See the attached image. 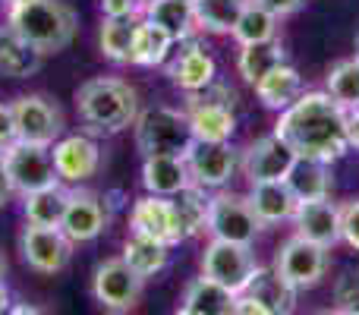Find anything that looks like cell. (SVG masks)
Returning <instances> with one entry per match:
<instances>
[{
    "label": "cell",
    "mask_w": 359,
    "mask_h": 315,
    "mask_svg": "<svg viewBox=\"0 0 359 315\" xmlns=\"http://www.w3.org/2000/svg\"><path fill=\"white\" fill-rule=\"evenodd\" d=\"M297 158H318L334 164L350 152L347 145V111L328 92H303L274 123Z\"/></svg>",
    "instance_id": "obj_1"
},
{
    "label": "cell",
    "mask_w": 359,
    "mask_h": 315,
    "mask_svg": "<svg viewBox=\"0 0 359 315\" xmlns=\"http://www.w3.org/2000/svg\"><path fill=\"white\" fill-rule=\"evenodd\" d=\"M76 114L92 136H117L139 117V92L123 79L98 76L76 88Z\"/></svg>",
    "instance_id": "obj_2"
},
{
    "label": "cell",
    "mask_w": 359,
    "mask_h": 315,
    "mask_svg": "<svg viewBox=\"0 0 359 315\" xmlns=\"http://www.w3.org/2000/svg\"><path fill=\"white\" fill-rule=\"evenodd\" d=\"M6 29H13L38 54L48 57L73 44L79 32V16L63 0H29L6 10Z\"/></svg>",
    "instance_id": "obj_3"
},
{
    "label": "cell",
    "mask_w": 359,
    "mask_h": 315,
    "mask_svg": "<svg viewBox=\"0 0 359 315\" xmlns=\"http://www.w3.org/2000/svg\"><path fill=\"white\" fill-rule=\"evenodd\" d=\"M133 130H136V149L142 152V158H155V155L186 158V152H189L192 142H196L186 111L164 107V105L139 111Z\"/></svg>",
    "instance_id": "obj_4"
},
{
    "label": "cell",
    "mask_w": 359,
    "mask_h": 315,
    "mask_svg": "<svg viewBox=\"0 0 359 315\" xmlns=\"http://www.w3.org/2000/svg\"><path fill=\"white\" fill-rule=\"evenodd\" d=\"M259 259H255L252 246L246 243H230V240H211L202 253V274L215 284L227 287L230 293H243L252 278L259 274Z\"/></svg>",
    "instance_id": "obj_5"
},
{
    "label": "cell",
    "mask_w": 359,
    "mask_h": 315,
    "mask_svg": "<svg viewBox=\"0 0 359 315\" xmlns=\"http://www.w3.org/2000/svg\"><path fill=\"white\" fill-rule=\"evenodd\" d=\"M328 253L331 249H325V246H318V243L306 240V236L293 234L290 240H284L278 246L271 268L290 287H297V290H309V287H316L318 281L328 274V268H331Z\"/></svg>",
    "instance_id": "obj_6"
},
{
    "label": "cell",
    "mask_w": 359,
    "mask_h": 315,
    "mask_svg": "<svg viewBox=\"0 0 359 315\" xmlns=\"http://www.w3.org/2000/svg\"><path fill=\"white\" fill-rule=\"evenodd\" d=\"M211 240H230V243H246L252 246L255 236L262 234V221L255 217L252 205L246 196H236V192L217 189L208 199V227Z\"/></svg>",
    "instance_id": "obj_7"
},
{
    "label": "cell",
    "mask_w": 359,
    "mask_h": 315,
    "mask_svg": "<svg viewBox=\"0 0 359 315\" xmlns=\"http://www.w3.org/2000/svg\"><path fill=\"white\" fill-rule=\"evenodd\" d=\"M145 290V278H139L130 265H126L120 255L104 259L95 265L92 274V297L101 309L123 315L139 306V297Z\"/></svg>",
    "instance_id": "obj_8"
},
{
    "label": "cell",
    "mask_w": 359,
    "mask_h": 315,
    "mask_svg": "<svg viewBox=\"0 0 359 315\" xmlns=\"http://www.w3.org/2000/svg\"><path fill=\"white\" fill-rule=\"evenodd\" d=\"M13 120H16V139L19 142H32V145H54L63 136V111L54 98L41 92L32 95H19L13 101Z\"/></svg>",
    "instance_id": "obj_9"
},
{
    "label": "cell",
    "mask_w": 359,
    "mask_h": 315,
    "mask_svg": "<svg viewBox=\"0 0 359 315\" xmlns=\"http://www.w3.org/2000/svg\"><path fill=\"white\" fill-rule=\"evenodd\" d=\"M4 167H6V177H10V186L16 196H29V192L48 189V186L60 183L48 145H32V142H19L16 139L4 152Z\"/></svg>",
    "instance_id": "obj_10"
},
{
    "label": "cell",
    "mask_w": 359,
    "mask_h": 315,
    "mask_svg": "<svg viewBox=\"0 0 359 315\" xmlns=\"http://www.w3.org/2000/svg\"><path fill=\"white\" fill-rule=\"evenodd\" d=\"M19 255L38 274H57L73 259V240L60 227H35L25 224L19 234Z\"/></svg>",
    "instance_id": "obj_11"
},
{
    "label": "cell",
    "mask_w": 359,
    "mask_h": 315,
    "mask_svg": "<svg viewBox=\"0 0 359 315\" xmlns=\"http://www.w3.org/2000/svg\"><path fill=\"white\" fill-rule=\"evenodd\" d=\"M111 227V205L92 189H69V202H67V211H63V221H60V230L76 243H92L98 240L104 230Z\"/></svg>",
    "instance_id": "obj_12"
},
{
    "label": "cell",
    "mask_w": 359,
    "mask_h": 315,
    "mask_svg": "<svg viewBox=\"0 0 359 315\" xmlns=\"http://www.w3.org/2000/svg\"><path fill=\"white\" fill-rule=\"evenodd\" d=\"M186 167L192 183L217 192L240 170V152L230 142H192V149L186 152Z\"/></svg>",
    "instance_id": "obj_13"
},
{
    "label": "cell",
    "mask_w": 359,
    "mask_h": 315,
    "mask_svg": "<svg viewBox=\"0 0 359 315\" xmlns=\"http://www.w3.org/2000/svg\"><path fill=\"white\" fill-rule=\"evenodd\" d=\"M50 158H54V170L60 183H86L95 177L101 167V145L95 142L92 133H73V136H60L50 145Z\"/></svg>",
    "instance_id": "obj_14"
},
{
    "label": "cell",
    "mask_w": 359,
    "mask_h": 315,
    "mask_svg": "<svg viewBox=\"0 0 359 315\" xmlns=\"http://www.w3.org/2000/svg\"><path fill=\"white\" fill-rule=\"evenodd\" d=\"M293 149L284 142L280 136H262L255 142H249L240 152V170L249 177V183H259V180H284L287 170L293 167Z\"/></svg>",
    "instance_id": "obj_15"
},
{
    "label": "cell",
    "mask_w": 359,
    "mask_h": 315,
    "mask_svg": "<svg viewBox=\"0 0 359 315\" xmlns=\"http://www.w3.org/2000/svg\"><path fill=\"white\" fill-rule=\"evenodd\" d=\"M130 230H133V234L151 236V240H161V243H168V246L183 243L174 202H170V199H164V196H151V192H145L142 199H136V202H133V208H130Z\"/></svg>",
    "instance_id": "obj_16"
},
{
    "label": "cell",
    "mask_w": 359,
    "mask_h": 315,
    "mask_svg": "<svg viewBox=\"0 0 359 315\" xmlns=\"http://www.w3.org/2000/svg\"><path fill=\"white\" fill-rule=\"evenodd\" d=\"M168 76L180 92L189 95L217 79V63L202 41L189 38V41H180V51H174V60L168 63Z\"/></svg>",
    "instance_id": "obj_17"
},
{
    "label": "cell",
    "mask_w": 359,
    "mask_h": 315,
    "mask_svg": "<svg viewBox=\"0 0 359 315\" xmlns=\"http://www.w3.org/2000/svg\"><path fill=\"white\" fill-rule=\"evenodd\" d=\"M297 234L306 240L318 243V246L331 249L341 243V205H334L331 199H318V202H299L297 215Z\"/></svg>",
    "instance_id": "obj_18"
},
{
    "label": "cell",
    "mask_w": 359,
    "mask_h": 315,
    "mask_svg": "<svg viewBox=\"0 0 359 315\" xmlns=\"http://www.w3.org/2000/svg\"><path fill=\"white\" fill-rule=\"evenodd\" d=\"M246 199H249V205H252L255 217L262 221V227L293 221L297 205H299L297 196L290 192V186H287L284 180H259V183L249 186Z\"/></svg>",
    "instance_id": "obj_19"
},
{
    "label": "cell",
    "mask_w": 359,
    "mask_h": 315,
    "mask_svg": "<svg viewBox=\"0 0 359 315\" xmlns=\"http://www.w3.org/2000/svg\"><path fill=\"white\" fill-rule=\"evenodd\" d=\"M142 186L151 196H164V199L180 196L186 186H192L186 158H177V155L142 158Z\"/></svg>",
    "instance_id": "obj_20"
},
{
    "label": "cell",
    "mask_w": 359,
    "mask_h": 315,
    "mask_svg": "<svg viewBox=\"0 0 359 315\" xmlns=\"http://www.w3.org/2000/svg\"><path fill=\"white\" fill-rule=\"evenodd\" d=\"M284 183L290 186V192L297 196V202H318V199H331V164L318 158H297L293 167L287 170Z\"/></svg>",
    "instance_id": "obj_21"
},
{
    "label": "cell",
    "mask_w": 359,
    "mask_h": 315,
    "mask_svg": "<svg viewBox=\"0 0 359 315\" xmlns=\"http://www.w3.org/2000/svg\"><path fill=\"white\" fill-rule=\"evenodd\" d=\"M189 130L196 142H230L236 133L233 107L224 105H186Z\"/></svg>",
    "instance_id": "obj_22"
},
{
    "label": "cell",
    "mask_w": 359,
    "mask_h": 315,
    "mask_svg": "<svg viewBox=\"0 0 359 315\" xmlns=\"http://www.w3.org/2000/svg\"><path fill=\"white\" fill-rule=\"evenodd\" d=\"M255 95H259V101L268 111H287V107L303 95V76H299L297 67H290V63L284 60L268 76H262V79L255 82Z\"/></svg>",
    "instance_id": "obj_23"
},
{
    "label": "cell",
    "mask_w": 359,
    "mask_h": 315,
    "mask_svg": "<svg viewBox=\"0 0 359 315\" xmlns=\"http://www.w3.org/2000/svg\"><path fill=\"white\" fill-rule=\"evenodd\" d=\"M142 16L149 19V22L161 25L177 44L196 38V32H198L196 13H192V0H149V4L142 6Z\"/></svg>",
    "instance_id": "obj_24"
},
{
    "label": "cell",
    "mask_w": 359,
    "mask_h": 315,
    "mask_svg": "<svg viewBox=\"0 0 359 315\" xmlns=\"http://www.w3.org/2000/svg\"><path fill=\"white\" fill-rule=\"evenodd\" d=\"M44 54H38L29 41L16 35L13 29H0V76L6 79H29L41 69Z\"/></svg>",
    "instance_id": "obj_25"
},
{
    "label": "cell",
    "mask_w": 359,
    "mask_h": 315,
    "mask_svg": "<svg viewBox=\"0 0 359 315\" xmlns=\"http://www.w3.org/2000/svg\"><path fill=\"white\" fill-rule=\"evenodd\" d=\"M174 48H177V41L161 25L139 16L136 35H133V63H136V67H164L168 57L174 54Z\"/></svg>",
    "instance_id": "obj_26"
},
{
    "label": "cell",
    "mask_w": 359,
    "mask_h": 315,
    "mask_svg": "<svg viewBox=\"0 0 359 315\" xmlns=\"http://www.w3.org/2000/svg\"><path fill=\"white\" fill-rule=\"evenodd\" d=\"M67 202H69V189L63 183H54L48 189L22 196V217L25 224H35V227H60Z\"/></svg>",
    "instance_id": "obj_27"
},
{
    "label": "cell",
    "mask_w": 359,
    "mask_h": 315,
    "mask_svg": "<svg viewBox=\"0 0 359 315\" xmlns=\"http://www.w3.org/2000/svg\"><path fill=\"white\" fill-rule=\"evenodd\" d=\"M120 259L139 274V278H155L158 272L168 268V259H170V246L161 240H151V236H142V234H130L123 243V255Z\"/></svg>",
    "instance_id": "obj_28"
},
{
    "label": "cell",
    "mask_w": 359,
    "mask_h": 315,
    "mask_svg": "<svg viewBox=\"0 0 359 315\" xmlns=\"http://www.w3.org/2000/svg\"><path fill=\"white\" fill-rule=\"evenodd\" d=\"M183 306H189L198 315H233L236 293H230L227 287L215 284L202 274V278L189 281L183 290Z\"/></svg>",
    "instance_id": "obj_29"
},
{
    "label": "cell",
    "mask_w": 359,
    "mask_h": 315,
    "mask_svg": "<svg viewBox=\"0 0 359 315\" xmlns=\"http://www.w3.org/2000/svg\"><path fill=\"white\" fill-rule=\"evenodd\" d=\"M243 293L259 297L274 315H293V309H297V287L287 284L274 268H259V274H255L252 284Z\"/></svg>",
    "instance_id": "obj_30"
},
{
    "label": "cell",
    "mask_w": 359,
    "mask_h": 315,
    "mask_svg": "<svg viewBox=\"0 0 359 315\" xmlns=\"http://www.w3.org/2000/svg\"><path fill=\"white\" fill-rule=\"evenodd\" d=\"M246 6L249 0H192L196 25L211 35H230Z\"/></svg>",
    "instance_id": "obj_31"
},
{
    "label": "cell",
    "mask_w": 359,
    "mask_h": 315,
    "mask_svg": "<svg viewBox=\"0 0 359 315\" xmlns=\"http://www.w3.org/2000/svg\"><path fill=\"white\" fill-rule=\"evenodd\" d=\"M139 19H101L98 29V51L104 60L126 67L133 63V35Z\"/></svg>",
    "instance_id": "obj_32"
},
{
    "label": "cell",
    "mask_w": 359,
    "mask_h": 315,
    "mask_svg": "<svg viewBox=\"0 0 359 315\" xmlns=\"http://www.w3.org/2000/svg\"><path fill=\"white\" fill-rule=\"evenodd\" d=\"M208 199H211L208 189H202V186H196V183L186 186L180 196L170 199L183 240H192V236H198L205 227H208Z\"/></svg>",
    "instance_id": "obj_33"
},
{
    "label": "cell",
    "mask_w": 359,
    "mask_h": 315,
    "mask_svg": "<svg viewBox=\"0 0 359 315\" xmlns=\"http://www.w3.org/2000/svg\"><path fill=\"white\" fill-rule=\"evenodd\" d=\"M284 60H287L284 44H280V38H274V41H265V44H249V48H240L236 69H240L243 82H249V86L255 88V82H259L262 76H268L278 63H284Z\"/></svg>",
    "instance_id": "obj_34"
},
{
    "label": "cell",
    "mask_w": 359,
    "mask_h": 315,
    "mask_svg": "<svg viewBox=\"0 0 359 315\" xmlns=\"http://www.w3.org/2000/svg\"><path fill=\"white\" fill-rule=\"evenodd\" d=\"M278 22L280 19L274 16V13H268L265 6L252 4L249 0V6L243 10L240 22L233 25V41L240 44V48H249V44H265V41H274L278 38Z\"/></svg>",
    "instance_id": "obj_35"
},
{
    "label": "cell",
    "mask_w": 359,
    "mask_h": 315,
    "mask_svg": "<svg viewBox=\"0 0 359 315\" xmlns=\"http://www.w3.org/2000/svg\"><path fill=\"white\" fill-rule=\"evenodd\" d=\"M325 92L344 107V111H356L359 107V57H347V60H337L328 69V79H325Z\"/></svg>",
    "instance_id": "obj_36"
},
{
    "label": "cell",
    "mask_w": 359,
    "mask_h": 315,
    "mask_svg": "<svg viewBox=\"0 0 359 315\" xmlns=\"http://www.w3.org/2000/svg\"><path fill=\"white\" fill-rule=\"evenodd\" d=\"M233 101H236V92L221 79H215V82H208L205 88H198V92L186 95V105H224V107H233Z\"/></svg>",
    "instance_id": "obj_37"
},
{
    "label": "cell",
    "mask_w": 359,
    "mask_h": 315,
    "mask_svg": "<svg viewBox=\"0 0 359 315\" xmlns=\"http://www.w3.org/2000/svg\"><path fill=\"white\" fill-rule=\"evenodd\" d=\"M341 240L359 253V199L341 205Z\"/></svg>",
    "instance_id": "obj_38"
},
{
    "label": "cell",
    "mask_w": 359,
    "mask_h": 315,
    "mask_svg": "<svg viewBox=\"0 0 359 315\" xmlns=\"http://www.w3.org/2000/svg\"><path fill=\"white\" fill-rule=\"evenodd\" d=\"M334 309H341V312H347V309H356L359 306V274L353 272H347L341 281H337V287H334Z\"/></svg>",
    "instance_id": "obj_39"
},
{
    "label": "cell",
    "mask_w": 359,
    "mask_h": 315,
    "mask_svg": "<svg viewBox=\"0 0 359 315\" xmlns=\"http://www.w3.org/2000/svg\"><path fill=\"white\" fill-rule=\"evenodd\" d=\"M101 16L104 19H139L142 16V0H101Z\"/></svg>",
    "instance_id": "obj_40"
},
{
    "label": "cell",
    "mask_w": 359,
    "mask_h": 315,
    "mask_svg": "<svg viewBox=\"0 0 359 315\" xmlns=\"http://www.w3.org/2000/svg\"><path fill=\"white\" fill-rule=\"evenodd\" d=\"M16 142V120H13V107L0 101V152H6Z\"/></svg>",
    "instance_id": "obj_41"
},
{
    "label": "cell",
    "mask_w": 359,
    "mask_h": 315,
    "mask_svg": "<svg viewBox=\"0 0 359 315\" xmlns=\"http://www.w3.org/2000/svg\"><path fill=\"white\" fill-rule=\"evenodd\" d=\"M233 315H274V312L268 309L259 297H252V293H236Z\"/></svg>",
    "instance_id": "obj_42"
},
{
    "label": "cell",
    "mask_w": 359,
    "mask_h": 315,
    "mask_svg": "<svg viewBox=\"0 0 359 315\" xmlns=\"http://www.w3.org/2000/svg\"><path fill=\"white\" fill-rule=\"evenodd\" d=\"M252 4L265 6L268 13H274L278 19H284V16H293V13H297L299 6L306 4V0H252Z\"/></svg>",
    "instance_id": "obj_43"
},
{
    "label": "cell",
    "mask_w": 359,
    "mask_h": 315,
    "mask_svg": "<svg viewBox=\"0 0 359 315\" xmlns=\"http://www.w3.org/2000/svg\"><path fill=\"white\" fill-rule=\"evenodd\" d=\"M13 186H10V177H6V167H4V152H0V208L4 205H10L13 202Z\"/></svg>",
    "instance_id": "obj_44"
},
{
    "label": "cell",
    "mask_w": 359,
    "mask_h": 315,
    "mask_svg": "<svg viewBox=\"0 0 359 315\" xmlns=\"http://www.w3.org/2000/svg\"><path fill=\"white\" fill-rule=\"evenodd\" d=\"M347 145L359 152V107L347 111Z\"/></svg>",
    "instance_id": "obj_45"
},
{
    "label": "cell",
    "mask_w": 359,
    "mask_h": 315,
    "mask_svg": "<svg viewBox=\"0 0 359 315\" xmlns=\"http://www.w3.org/2000/svg\"><path fill=\"white\" fill-rule=\"evenodd\" d=\"M6 315H44V312L38 309L35 303H13L10 309H6Z\"/></svg>",
    "instance_id": "obj_46"
},
{
    "label": "cell",
    "mask_w": 359,
    "mask_h": 315,
    "mask_svg": "<svg viewBox=\"0 0 359 315\" xmlns=\"http://www.w3.org/2000/svg\"><path fill=\"white\" fill-rule=\"evenodd\" d=\"M13 306V297H10V287L6 281H0V315H6V309Z\"/></svg>",
    "instance_id": "obj_47"
},
{
    "label": "cell",
    "mask_w": 359,
    "mask_h": 315,
    "mask_svg": "<svg viewBox=\"0 0 359 315\" xmlns=\"http://www.w3.org/2000/svg\"><path fill=\"white\" fill-rule=\"evenodd\" d=\"M6 272H10V262H6V255L0 253V281L6 278Z\"/></svg>",
    "instance_id": "obj_48"
},
{
    "label": "cell",
    "mask_w": 359,
    "mask_h": 315,
    "mask_svg": "<svg viewBox=\"0 0 359 315\" xmlns=\"http://www.w3.org/2000/svg\"><path fill=\"white\" fill-rule=\"evenodd\" d=\"M312 315H344L341 309H318V312H312Z\"/></svg>",
    "instance_id": "obj_49"
},
{
    "label": "cell",
    "mask_w": 359,
    "mask_h": 315,
    "mask_svg": "<svg viewBox=\"0 0 359 315\" xmlns=\"http://www.w3.org/2000/svg\"><path fill=\"white\" fill-rule=\"evenodd\" d=\"M174 315H198V312H192V309H189V306H180V309H177Z\"/></svg>",
    "instance_id": "obj_50"
},
{
    "label": "cell",
    "mask_w": 359,
    "mask_h": 315,
    "mask_svg": "<svg viewBox=\"0 0 359 315\" xmlns=\"http://www.w3.org/2000/svg\"><path fill=\"white\" fill-rule=\"evenodd\" d=\"M19 4H29V0H6V6H19Z\"/></svg>",
    "instance_id": "obj_51"
},
{
    "label": "cell",
    "mask_w": 359,
    "mask_h": 315,
    "mask_svg": "<svg viewBox=\"0 0 359 315\" xmlns=\"http://www.w3.org/2000/svg\"><path fill=\"white\" fill-rule=\"evenodd\" d=\"M344 315H359V306H356V309H347V312H344Z\"/></svg>",
    "instance_id": "obj_52"
},
{
    "label": "cell",
    "mask_w": 359,
    "mask_h": 315,
    "mask_svg": "<svg viewBox=\"0 0 359 315\" xmlns=\"http://www.w3.org/2000/svg\"><path fill=\"white\" fill-rule=\"evenodd\" d=\"M356 57H359V38H356Z\"/></svg>",
    "instance_id": "obj_53"
},
{
    "label": "cell",
    "mask_w": 359,
    "mask_h": 315,
    "mask_svg": "<svg viewBox=\"0 0 359 315\" xmlns=\"http://www.w3.org/2000/svg\"><path fill=\"white\" fill-rule=\"evenodd\" d=\"M145 4H149V0H142V6H145Z\"/></svg>",
    "instance_id": "obj_54"
}]
</instances>
